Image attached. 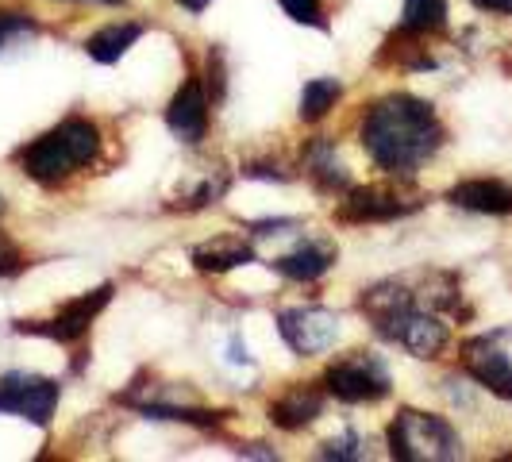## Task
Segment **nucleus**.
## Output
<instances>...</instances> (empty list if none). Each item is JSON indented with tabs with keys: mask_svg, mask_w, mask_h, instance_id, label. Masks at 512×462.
Masks as SVG:
<instances>
[{
	"mask_svg": "<svg viewBox=\"0 0 512 462\" xmlns=\"http://www.w3.org/2000/svg\"><path fill=\"white\" fill-rule=\"evenodd\" d=\"M35 35H39V27L27 12H0V51L16 47L24 39H35Z\"/></svg>",
	"mask_w": 512,
	"mask_h": 462,
	"instance_id": "nucleus-20",
	"label": "nucleus"
},
{
	"mask_svg": "<svg viewBox=\"0 0 512 462\" xmlns=\"http://www.w3.org/2000/svg\"><path fill=\"white\" fill-rule=\"evenodd\" d=\"M278 332L289 343L293 355H324L332 351L335 339H339V316L332 308L320 305H297V308H282L278 312Z\"/></svg>",
	"mask_w": 512,
	"mask_h": 462,
	"instance_id": "nucleus-9",
	"label": "nucleus"
},
{
	"mask_svg": "<svg viewBox=\"0 0 512 462\" xmlns=\"http://www.w3.org/2000/svg\"><path fill=\"white\" fill-rule=\"evenodd\" d=\"M324 389L343 405H374L389 397V366L374 351H351L328 366Z\"/></svg>",
	"mask_w": 512,
	"mask_h": 462,
	"instance_id": "nucleus-5",
	"label": "nucleus"
},
{
	"mask_svg": "<svg viewBox=\"0 0 512 462\" xmlns=\"http://www.w3.org/2000/svg\"><path fill=\"white\" fill-rule=\"evenodd\" d=\"M324 397H328V389H320V385L293 382L282 397L270 401V420L282 432H301V428H308L324 412Z\"/></svg>",
	"mask_w": 512,
	"mask_h": 462,
	"instance_id": "nucleus-12",
	"label": "nucleus"
},
{
	"mask_svg": "<svg viewBox=\"0 0 512 462\" xmlns=\"http://www.w3.org/2000/svg\"><path fill=\"white\" fill-rule=\"evenodd\" d=\"M320 459H339V462H351V459H366V439L359 432H343V436L328 439L320 447Z\"/></svg>",
	"mask_w": 512,
	"mask_h": 462,
	"instance_id": "nucleus-21",
	"label": "nucleus"
},
{
	"mask_svg": "<svg viewBox=\"0 0 512 462\" xmlns=\"http://www.w3.org/2000/svg\"><path fill=\"white\" fill-rule=\"evenodd\" d=\"M81 4H112V8H120L124 0H81Z\"/></svg>",
	"mask_w": 512,
	"mask_h": 462,
	"instance_id": "nucleus-28",
	"label": "nucleus"
},
{
	"mask_svg": "<svg viewBox=\"0 0 512 462\" xmlns=\"http://www.w3.org/2000/svg\"><path fill=\"white\" fill-rule=\"evenodd\" d=\"M139 35H143L139 24H108V27H101L97 35L85 39V54H89L93 62H101V66H112V62H120V58L139 43Z\"/></svg>",
	"mask_w": 512,
	"mask_h": 462,
	"instance_id": "nucleus-17",
	"label": "nucleus"
},
{
	"mask_svg": "<svg viewBox=\"0 0 512 462\" xmlns=\"http://www.w3.org/2000/svg\"><path fill=\"white\" fill-rule=\"evenodd\" d=\"M359 135L374 166L393 178H412L443 147V124L436 108L412 93H389L370 104Z\"/></svg>",
	"mask_w": 512,
	"mask_h": 462,
	"instance_id": "nucleus-1",
	"label": "nucleus"
},
{
	"mask_svg": "<svg viewBox=\"0 0 512 462\" xmlns=\"http://www.w3.org/2000/svg\"><path fill=\"white\" fill-rule=\"evenodd\" d=\"M231 362H247V347H239V339L231 343Z\"/></svg>",
	"mask_w": 512,
	"mask_h": 462,
	"instance_id": "nucleus-27",
	"label": "nucleus"
},
{
	"mask_svg": "<svg viewBox=\"0 0 512 462\" xmlns=\"http://www.w3.org/2000/svg\"><path fill=\"white\" fill-rule=\"evenodd\" d=\"M108 301H112V285H97V289L81 293L74 301H66L51 320H24V324H16V332L43 335V339H54V343L70 347V343H81L89 335L93 320L108 308Z\"/></svg>",
	"mask_w": 512,
	"mask_h": 462,
	"instance_id": "nucleus-7",
	"label": "nucleus"
},
{
	"mask_svg": "<svg viewBox=\"0 0 512 462\" xmlns=\"http://www.w3.org/2000/svg\"><path fill=\"white\" fill-rule=\"evenodd\" d=\"M24 270V251L16 247V239L0 228V278H12Z\"/></svg>",
	"mask_w": 512,
	"mask_h": 462,
	"instance_id": "nucleus-23",
	"label": "nucleus"
},
{
	"mask_svg": "<svg viewBox=\"0 0 512 462\" xmlns=\"http://www.w3.org/2000/svg\"><path fill=\"white\" fill-rule=\"evenodd\" d=\"M224 81H228V77H224V51H212L208 54V85H216V89H212V101L224 97Z\"/></svg>",
	"mask_w": 512,
	"mask_h": 462,
	"instance_id": "nucleus-24",
	"label": "nucleus"
},
{
	"mask_svg": "<svg viewBox=\"0 0 512 462\" xmlns=\"http://www.w3.org/2000/svg\"><path fill=\"white\" fill-rule=\"evenodd\" d=\"M470 4L482 12H493V16H512V0H470Z\"/></svg>",
	"mask_w": 512,
	"mask_h": 462,
	"instance_id": "nucleus-25",
	"label": "nucleus"
},
{
	"mask_svg": "<svg viewBox=\"0 0 512 462\" xmlns=\"http://www.w3.org/2000/svg\"><path fill=\"white\" fill-rule=\"evenodd\" d=\"M285 8V16L293 24H308V27H320L328 31V20H324V0H278Z\"/></svg>",
	"mask_w": 512,
	"mask_h": 462,
	"instance_id": "nucleus-22",
	"label": "nucleus"
},
{
	"mask_svg": "<svg viewBox=\"0 0 512 462\" xmlns=\"http://www.w3.org/2000/svg\"><path fill=\"white\" fill-rule=\"evenodd\" d=\"M447 201L459 208H470V212H482V216H512V185L497 178H470L459 181Z\"/></svg>",
	"mask_w": 512,
	"mask_h": 462,
	"instance_id": "nucleus-13",
	"label": "nucleus"
},
{
	"mask_svg": "<svg viewBox=\"0 0 512 462\" xmlns=\"http://www.w3.org/2000/svg\"><path fill=\"white\" fill-rule=\"evenodd\" d=\"M101 151V131L85 116H66L62 124L43 131L39 139H31L24 151L16 154L20 170L39 185H62L74 178L77 170H85Z\"/></svg>",
	"mask_w": 512,
	"mask_h": 462,
	"instance_id": "nucleus-3",
	"label": "nucleus"
},
{
	"mask_svg": "<svg viewBox=\"0 0 512 462\" xmlns=\"http://www.w3.org/2000/svg\"><path fill=\"white\" fill-rule=\"evenodd\" d=\"M343 97V85H339V77H312L305 89H301V120L305 124H320L328 112L335 108V101Z\"/></svg>",
	"mask_w": 512,
	"mask_h": 462,
	"instance_id": "nucleus-19",
	"label": "nucleus"
},
{
	"mask_svg": "<svg viewBox=\"0 0 512 462\" xmlns=\"http://www.w3.org/2000/svg\"><path fill=\"white\" fill-rule=\"evenodd\" d=\"M181 8H189V12H205L208 8V0H178Z\"/></svg>",
	"mask_w": 512,
	"mask_h": 462,
	"instance_id": "nucleus-26",
	"label": "nucleus"
},
{
	"mask_svg": "<svg viewBox=\"0 0 512 462\" xmlns=\"http://www.w3.org/2000/svg\"><path fill=\"white\" fill-rule=\"evenodd\" d=\"M462 370L489 393L512 401V328L474 335L462 343Z\"/></svg>",
	"mask_w": 512,
	"mask_h": 462,
	"instance_id": "nucleus-6",
	"label": "nucleus"
},
{
	"mask_svg": "<svg viewBox=\"0 0 512 462\" xmlns=\"http://www.w3.org/2000/svg\"><path fill=\"white\" fill-rule=\"evenodd\" d=\"M447 27V0H405L401 35H436Z\"/></svg>",
	"mask_w": 512,
	"mask_h": 462,
	"instance_id": "nucleus-18",
	"label": "nucleus"
},
{
	"mask_svg": "<svg viewBox=\"0 0 512 462\" xmlns=\"http://www.w3.org/2000/svg\"><path fill=\"white\" fill-rule=\"evenodd\" d=\"M247 262H255V247L243 235H216L201 247H193V266L205 274H228Z\"/></svg>",
	"mask_w": 512,
	"mask_h": 462,
	"instance_id": "nucleus-16",
	"label": "nucleus"
},
{
	"mask_svg": "<svg viewBox=\"0 0 512 462\" xmlns=\"http://www.w3.org/2000/svg\"><path fill=\"white\" fill-rule=\"evenodd\" d=\"M416 208H420V201L405 193L401 185H359V189H347L335 216L343 224H385V220L409 216Z\"/></svg>",
	"mask_w": 512,
	"mask_h": 462,
	"instance_id": "nucleus-10",
	"label": "nucleus"
},
{
	"mask_svg": "<svg viewBox=\"0 0 512 462\" xmlns=\"http://www.w3.org/2000/svg\"><path fill=\"white\" fill-rule=\"evenodd\" d=\"M166 128L189 147H197L208 135V93L197 77L181 81V89L174 93L170 108H166Z\"/></svg>",
	"mask_w": 512,
	"mask_h": 462,
	"instance_id": "nucleus-11",
	"label": "nucleus"
},
{
	"mask_svg": "<svg viewBox=\"0 0 512 462\" xmlns=\"http://www.w3.org/2000/svg\"><path fill=\"white\" fill-rule=\"evenodd\" d=\"M389 455L401 462H451L462 459L459 432L436 412L401 409L389 424Z\"/></svg>",
	"mask_w": 512,
	"mask_h": 462,
	"instance_id": "nucleus-4",
	"label": "nucleus"
},
{
	"mask_svg": "<svg viewBox=\"0 0 512 462\" xmlns=\"http://www.w3.org/2000/svg\"><path fill=\"white\" fill-rule=\"evenodd\" d=\"M335 243H324V239H308L301 243L297 251H289L274 262V270L282 274V278H293V282H316V278H324L328 270L335 266Z\"/></svg>",
	"mask_w": 512,
	"mask_h": 462,
	"instance_id": "nucleus-14",
	"label": "nucleus"
},
{
	"mask_svg": "<svg viewBox=\"0 0 512 462\" xmlns=\"http://www.w3.org/2000/svg\"><path fill=\"white\" fill-rule=\"evenodd\" d=\"M0 212H4V197H0Z\"/></svg>",
	"mask_w": 512,
	"mask_h": 462,
	"instance_id": "nucleus-29",
	"label": "nucleus"
},
{
	"mask_svg": "<svg viewBox=\"0 0 512 462\" xmlns=\"http://www.w3.org/2000/svg\"><path fill=\"white\" fill-rule=\"evenodd\" d=\"M305 174L320 193H347V189H351V174H347V166L339 162L335 143L328 139V135H320V139L308 143Z\"/></svg>",
	"mask_w": 512,
	"mask_h": 462,
	"instance_id": "nucleus-15",
	"label": "nucleus"
},
{
	"mask_svg": "<svg viewBox=\"0 0 512 462\" xmlns=\"http://www.w3.org/2000/svg\"><path fill=\"white\" fill-rule=\"evenodd\" d=\"M58 397H62L58 382H54V378H43V374L12 370V374L0 378V416L12 412V416H24L31 424L47 428L54 409H58Z\"/></svg>",
	"mask_w": 512,
	"mask_h": 462,
	"instance_id": "nucleus-8",
	"label": "nucleus"
},
{
	"mask_svg": "<svg viewBox=\"0 0 512 462\" xmlns=\"http://www.w3.org/2000/svg\"><path fill=\"white\" fill-rule=\"evenodd\" d=\"M359 308L370 316L374 332L405 347L412 359H439L451 339V328L424 305V293L412 289L409 282L389 278V282L370 285L362 293Z\"/></svg>",
	"mask_w": 512,
	"mask_h": 462,
	"instance_id": "nucleus-2",
	"label": "nucleus"
}]
</instances>
